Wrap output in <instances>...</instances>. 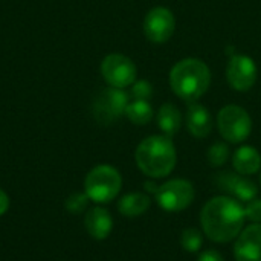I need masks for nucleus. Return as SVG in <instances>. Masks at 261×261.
<instances>
[{"label": "nucleus", "instance_id": "nucleus-12", "mask_svg": "<svg viewBox=\"0 0 261 261\" xmlns=\"http://www.w3.org/2000/svg\"><path fill=\"white\" fill-rule=\"evenodd\" d=\"M234 255L237 261H261V223H252L239 234Z\"/></svg>", "mask_w": 261, "mask_h": 261}, {"label": "nucleus", "instance_id": "nucleus-8", "mask_svg": "<svg viewBox=\"0 0 261 261\" xmlns=\"http://www.w3.org/2000/svg\"><path fill=\"white\" fill-rule=\"evenodd\" d=\"M128 106V95L118 87L104 89L93 104V115L101 124H112L121 115H125Z\"/></svg>", "mask_w": 261, "mask_h": 261}, {"label": "nucleus", "instance_id": "nucleus-19", "mask_svg": "<svg viewBox=\"0 0 261 261\" xmlns=\"http://www.w3.org/2000/svg\"><path fill=\"white\" fill-rule=\"evenodd\" d=\"M180 245H182V248H184L187 252L194 254V252H197V251L202 248V245H203V237H202L200 231H197V229H194V228H188V229H185V231L182 232V236H180Z\"/></svg>", "mask_w": 261, "mask_h": 261}, {"label": "nucleus", "instance_id": "nucleus-11", "mask_svg": "<svg viewBox=\"0 0 261 261\" xmlns=\"http://www.w3.org/2000/svg\"><path fill=\"white\" fill-rule=\"evenodd\" d=\"M216 184L220 190L231 194L236 200L251 202L258 194V187L248 177L239 173L225 171L216 176Z\"/></svg>", "mask_w": 261, "mask_h": 261}, {"label": "nucleus", "instance_id": "nucleus-24", "mask_svg": "<svg viewBox=\"0 0 261 261\" xmlns=\"http://www.w3.org/2000/svg\"><path fill=\"white\" fill-rule=\"evenodd\" d=\"M197 261H225V258L222 257L220 252H217L214 249H208V251H205V252H202L199 255Z\"/></svg>", "mask_w": 261, "mask_h": 261}, {"label": "nucleus", "instance_id": "nucleus-3", "mask_svg": "<svg viewBox=\"0 0 261 261\" xmlns=\"http://www.w3.org/2000/svg\"><path fill=\"white\" fill-rule=\"evenodd\" d=\"M210 67L197 58H185L176 63L170 72L171 90L185 101L199 99L210 87Z\"/></svg>", "mask_w": 261, "mask_h": 261}, {"label": "nucleus", "instance_id": "nucleus-20", "mask_svg": "<svg viewBox=\"0 0 261 261\" xmlns=\"http://www.w3.org/2000/svg\"><path fill=\"white\" fill-rule=\"evenodd\" d=\"M206 156H208V162L213 167H222L223 164H226L229 158V148L223 142H216L214 145L210 147Z\"/></svg>", "mask_w": 261, "mask_h": 261}, {"label": "nucleus", "instance_id": "nucleus-16", "mask_svg": "<svg viewBox=\"0 0 261 261\" xmlns=\"http://www.w3.org/2000/svg\"><path fill=\"white\" fill-rule=\"evenodd\" d=\"M150 197L144 193L125 194L118 202V211L125 217H139L150 208Z\"/></svg>", "mask_w": 261, "mask_h": 261}, {"label": "nucleus", "instance_id": "nucleus-4", "mask_svg": "<svg viewBox=\"0 0 261 261\" xmlns=\"http://www.w3.org/2000/svg\"><path fill=\"white\" fill-rule=\"evenodd\" d=\"M122 177L110 165H98L89 171L84 180V190L89 200L95 203H109L121 191Z\"/></svg>", "mask_w": 261, "mask_h": 261}, {"label": "nucleus", "instance_id": "nucleus-9", "mask_svg": "<svg viewBox=\"0 0 261 261\" xmlns=\"http://www.w3.org/2000/svg\"><path fill=\"white\" fill-rule=\"evenodd\" d=\"M176 29V18L168 8L158 6L148 11L144 20V32L153 43L168 41Z\"/></svg>", "mask_w": 261, "mask_h": 261}, {"label": "nucleus", "instance_id": "nucleus-6", "mask_svg": "<svg viewBox=\"0 0 261 261\" xmlns=\"http://www.w3.org/2000/svg\"><path fill=\"white\" fill-rule=\"evenodd\" d=\"M154 196L162 210L170 213L184 211L194 200V187L185 179H171L164 185H159Z\"/></svg>", "mask_w": 261, "mask_h": 261}, {"label": "nucleus", "instance_id": "nucleus-17", "mask_svg": "<svg viewBox=\"0 0 261 261\" xmlns=\"http://www.w3.org/2000/svg\"><path fill=\"white\" fill-rule=\"evenodd\" d=\"M158 125L162 133L168 138H173L182 125V116L179 109L174 104H164L158 112Z\"/></svg>", "mask_w": 261, "mask_h": 261}, {"label": "nucleus", "instance_id": "nucleus-13", "mask_svg": "<svg viewBox=\"0 0 261 261\" xmlns=\"http://www.w3.org/2000/svg\"><path fill=\"white\" fill-rule=\"evenodd\" d=\"M84 226L92 239L104 240L112 232L113 219L107 210H104L101 206H95L87 211V214L84 217Z\"/></svg>", "mask_w": 261, "mask_h": 261}, {"label": "nucleus", "instance_id": "nucleus-2", "mask_svg": "<svg viewBox=\"0 0 261 261\" xmlns=\"http://www.w3.org/2000/svg\"><path fill=\"white\" fill-rule=\"evenodd\" d=\"M138 168L148 177L159 179L168 176L176 165L177 154L171 138L156 135L145 138L135 153Z\"/></svg>", "mask_w": 261, "mask_h": 261}, {"label": "nucleus", "instance_id": "nucleus-22", "mask_svg": "<svg viewBox=\"0 0 261 261\" xmlns=\"http://www.w3.org/2000/svg\"><path fill=\"white\" fill-rule=\"evenodd\" d=\"M132 95L135 96V99H142V101H148V98L153 95V87L147 80H139L135 81L132 84Z\"/></svg>", "mask_w": 261, "mask_h": 261}, {"label": "nucleus", "instance_id": "nucleus-18", "mask_svg": "<svg viewBox=\"0 0 261 261\" xmlns=\"http://www.w3.org/2000/svg\"><path fill=\"white\" fill-rule=\"evenodd\" d=\"M125 116L136 125H145L153 118V109L148 101L135 99V101L128 102V106L125 109Z\"/></svg>", "mask_w": 261, "mask_h": 261}, {"label": "nucleus", "instance_id": "nucleus-25", "mask_svg": "<svg viewBox=\"0 0 261 261\" xmlns=\"http://www.w3.org/2000/svg\"><path fill=\"white\" fill-rule=\"evenodd\" d=\"M8 210H9V197L3 190H0V216H3Z\"/></svg>", "mask_w": 261, "mask_h": 261}, {"label": "nucleus", "instance_id": "nucleus-7", "mask_svg": "<svg viewBox=\"0 0 261 261\" xmlns=\"http://www.w3.org/2000/svg\"><path fill=\"white\" fill-rule=\"evenodd\" d=\"M101 73L109 86L124 89L136 81L138 69L128 57L122 54H110L101 63Z\"/></svg>", "mask_w": 261, "mask_h": 261}, {"label": "nucleus", "instance_id": "nucleus-15", "mask_svg": "<svg viewBox=\"0 0 261 261\" xmlns=\"http://www.w3.org/2000/svg\"><path fill=\"white\" fill-rule=\"evenodd\" d=\"M234 170L243 176H252L261 168V154L251 145L240 147L232 156Z\"/></svg>", "mask_w": 261, "mask_h": 261}, {"label": "nucleus", "instance_id": "nucleus-26", "mask_svg": "<svg viewBox=\"0 0 261 261\" xmlns=\"http://www.w3.org/2000/svg\"><path fill=\"white\" fill-rule=\"evenodd\" d=\"M260 184H261V174H260Z\"/></svg>", "mask_w": 261, "mask_h": 261}, {"label": "nucleus", "instance_id": "nucleus-23", "mask_svg": "<svg viewBox=\"0 0 261 261\" xmlns=\"http://www.w3.org/2000/svg\"><path fill=\"white\" fill-rule=\"evenodd\" d=\"M245 214L246 219L252 220L254 223H261V199L255 197L248 202V205L245 206Z\"/></svg>", "mask_w": 261, "mask_h": 261}, {"label": "nucleus", "instance_id": "nucleus-1", "mask_svg": "<svg viewBox=\"0 0 261 261\" xmlns=\"http://www.w3.org/2000/svg\"><path fill=\"white\" fill-rule=\"evenodd\" d=\"M246 220L240 202L228 196L210 199L200 213V223L205 236L216 243H228L239 237Z\"/></svg>", "mask_w": 261, "mask_h": 261}, {"label": "nucleus", "instance_id": "nucleus-21", "mask_svg": "<svg viewBox=\"0 0 261 261\" xmlns=\"http://www.w3.org/2000/svg\"><path fill=\"white\" fill-rule=\"evenodd\" d=\"M87 200H89L87 194H80V193L72 194L66 202V210L72 214H80L86 210Z\"/></svg>", "mask_w": 261, "mask_h": 261}, {"label": "nucleus", "instance_id": "nucleus-10", "mask_svg": "<svg viewBox=\"0 0 261 261\" xmlns=\"http://www.w3.org/2000/svg\"><path fill=\"white\" fill-rule=\"evenodd\" d=\"M229 86L237 92H248L257 81V66L248 55H232L226 66Z\"/></svg>", "mask_w": 261, "mask_h": 261}, {"label": "nucleus", "instance_id": "nucleus-5", "mask_svg": "<svg viewBox=\"0 0 261 261\" xmlns=\"http://www.w3.org/2000/svg\"><path fill=\"white\" fill-rule=\"evenodd\" d=\"M217 125L220 135L232 144L243 142L252 132V119L249 113L236 104L225 106L217 115Z\"/></svg>", "mask_w": 261, "mask_h": 261}, {"label": "nucleus", "instance_id": "nucleus-14", "mask_svg": "<svg viewBox=\"0 0 261 261\" xmlns=\"http://www.w3.org/2000/svg\"><path fill=\"white\" fill-rule=\"evenodd\" d=\"M187 127L194 138H206L213 130V118L208 109L193 102L187 109Z\"/></svg>", "mask_w": 261, "mask_h": 261}]
</instances>
